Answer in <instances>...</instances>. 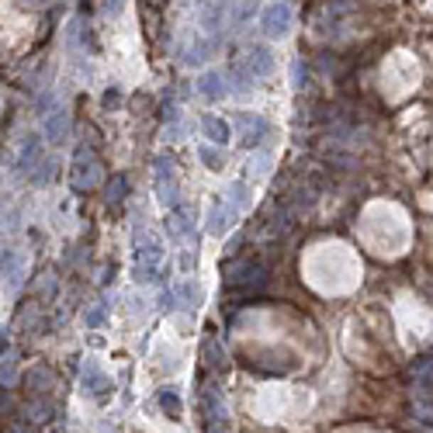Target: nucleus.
Here are the masks:
<instances>
[{"mask_svg":"<svg viewBox=\"0 0 433 433\" xmlns=\"http://www.w3.org/2000/svg\"><path fill=\"white\" fill-rule=\"evenodd\" d=\"M236 125L243 129V149H260V142L271 136V122L267 118H260V114H236Z\"/></svg>","mask_w":433,"mask_h":433,"instance_id":"obj_13","label":"nucleus"},{"mask_svg":"<svg viewBox=\"0 0 433 433\" xmlns=\"http://www.w3.org/2000/svg\"><path fill=\"white\" fill-rule=\"evenodd\" d=\"M160 305L166 309V312H173V309H177V292H163V295H160Z\"/></svg>","mask_w":433,"mask_h":433,"instance_id":"obj_36","label":"nucleus"},{"mask_svg":"<svg viewBox=\"0 0 433 433\" xmlns=\"http://www.w3.org/2000/svg\"><path fill=\"white\" fill-rule=\"evenodd\" d=\"M225 205H229L236 215H243L246 205H250V184H246V181H236V184L229 188V194H225Z\"/></svg>","mask_w":433,"mask_h":433,"instance_id":"obj_23","label":"nucleus"},{"mask_svg":"<svg viewBox=\"0 0 433 433\" xmlns=\"http://www.w3.org/2000/svg\"><path fill=\"white\" fill-rule=\"evenodd\" d=\"M156 402H160V409L170 416V419H181V412H184V406H181V395L173 392V388H163L160 395H156Z\"/></svg>","mask_w":433,"mask_h":433,"instance_id":"obj_28","label":"nucleus"},{"mask_svg":"<svg viewBox=\"0 0 433 433\" xmlns=\"http://www.w3.org/2000/svg\"><path fill=\"white\" fill-rule=\"evenodd\" d=\"M139 18H142V31L149 42L160 38V28H163V11L156 0H139Z\"/></svg>","mask_w":433,"mask_h":433,"instance_id":"obj_17","label":"nucleus"},{"mask_svg":"<svg viewBox=\"0 0 433 433\" xmlns=\"http://www.w3.org/2000/svg\"><path fill=\"white\" fill-rule=\"evenodd\" d=\"M177 295L184 298V305H198V298H201V292H198V284H194V281H184Z\"/></svg>","mask_w":433,"mask_h":433,"instance_id":"obj_33","label":"nucleus"},{"mask_svg":"<svg viewBox=\"0 0 433 433\" xmlns=\"http://www.w3.org/2000/svg\"><path fill=\"white\" fill-rule=\"evenodd\" d=\"M83 392H87L94 402H108L111 392H114V385H111V378L97 368V360H83Z\"/></svg>","mask_w":433,"mask_h":433,"instance_id":"obj_11","label":"nucleus"},{"mask_svg":"<svg viewBox=\"0 0 433 433\" xmlns=\"http://www.w3.org/2000/svg\"><path fill=\"white\" fill-rule=\"evenodd\" d=\"M55 166H59V163H55L53 156H42V160H38V166L28 173V181H31V184H53Z\"/></svg>","mask_w":433,"mask_h":433,"instance_id":"obj_26","label":"nucleus"},{"mask_svg":"<svg viewBox=\"0 0 433 433\" xmlns=\"http://www.w3.org/2000/svg\"><path fill=\"white\" fill-rule=\"evenodd\" d=\"M416 433H433V423H419V427H416Z\"/></svg>","mask_w":433,"mask_h":433,"instance_id":"obj_39","label":"nucleus"},{"mask_svg":"<svg viewBox=\"0 0 433 433\" xmlns=\"http://www.w3.org/2000/svg\"><path fill=\"white\" fill-rule=\"evenodd\" d=\"M201 360H205V368L215 371V375H225V371H229V351H225V343H222V336H218L215 329H208L205 340H201Z\"/></svg>","mask_w":433,"mask_h":433,"instance_id":"obj_12","label":"nucleus"},{"mask_svg":"<svg viewBox=\"0 0 433 433\" xmlns=\"http://www.w3.org/2000/svg\"><path fill=\"white\" fill-rule=\"evenodd\" d=\"M18 416L28 419L31 427H49L55 419H63V409L53 402V395H28L25 406L18 409Z\"/></svg>","mask_w":433,"mask_h":433,"instance_id":"obj_6","label":"nucleus"},{"mask_svg":"<svg viewBox=\"0 0 433 433\" xmlns=\"http://www.w3.org/2000/svg\"><path fill=\"white\" fill-rule=\"evenodd\" d=\"M105 191H108V205H114V208H118V205L129 198V177H125V173H114Z\"/></svg>","mask_w":433,"mask_h":433,"instance_id":"obj_25","label":"nucleus"},{"mask_svg":"<svg viewBox=\"0 0 433 433\" xmlns=\"http://www.w3.org/2000/svg\"><path fill=\"white\" fill-rule=\"evenodd\" d=\"M412 375H416V381H433V353H423L412 360Z\"/></svg>","mask_w":433,"mask_h":433,"instance_id":"obj_31","label":"nucleus"},{"mask_svg":"<svg viewBox=\"0 0 433 433\" xmlns=\"http://www.w3.org/2000/svg\"><path fill=\"white\" fill-rule=\"evenodd\" d=\"M201 136L208 139L212 146H225V142L232 139V129H229V122H225V118L205 114V118H201Z\"/></svg>","mask_w":433,"mask_h":433,"instance_id":"obj_19","label":"nucleus"},{"mask_svg":"<svg viewBox=\"0 0 433 433\" xmlns=\"http://www.w3.org/2000/svg\"><path fill=\"white\" fill-rule=\"evenodd\" d=\"M18 395L11 392V388H4L0 385V423H11V419H18Z\"/></svg>","mask_w":433,"mask_h":433,"instance_id":"obj_27","label":"nucleus"},{"mask_svg":"<svg viewBox=\"0 0 433 433\" xmlns=\"http://www.w3.org/2000/svg\"><path fill=\"white\" fill-rule=\"evenodd\" d=\"M46 139H49V142H55V146L70 139V114H66L63 108L49 111V118H46Z\"/></svg>","mask_w":433,"mask_h":433,"instance_id":"obj_20","label":"nucleus"},{"mask_svg":"<svg viewBox=\"0 0 433 433\" xmlns=\"http://www.w3.org/2000/svg\"><path fill=\"white\" fill-rule=\"evenodd\" d=\"M205 433H232L229 419H205Z\"/></svg>","mask_w":433,"mask_h":433,"instance_id":"obj_35","label":"nucleus"},{"mask_svg":"<svg viewBox=\"0 0 433 433\" xmlns=\"http://www.w3.org/2000/svg\"><path fill=\"white\" fill-rule=\"evenodd\" d=\"M0 277H7L11 288H18V281H21V253L18 250H4L0 253Z\"/></svg>","mask_w":433,"mask_h":433,"instance_id":"obj_22","label":"nucleus"},{"mask_svg":"<svg viewBox=\"0 0 433 433\" xmlns=\"http://www.w3.org/2000/svg\"><path fill=\"white\" fill-rule=\"evenodd\" d=\"M225 4H229V0H201V4H198V18H201V28H205V31L215 35L218 28H222Z\"/></svg>","mask_w":433,"mask_h":433,"instance_id":"obj_18","label":"nucleus"},{"mask_svg":"<svg viewBox=\"0 0 433 433\" xmlns=\"http://www.w3.org/2000/svg\"><path fill=\"white\" fill-rule=\"evenodd\" d=\"M191 232H194V212H191V205L177 201L166 215V236L170 240H188Z\"/></svg>","mask_w":433,"mask_h":433,"instance_id":"obj_14","label":"nucleus"},{"mask_svg":"<svg viewBox=\"0 0 433 433\" xmlns=\"http://www.w3.org/2000/svg\"><path fill=\"white\" fill-rule=\"evenodd\" d=\"M42 160V139L38 136H28V142L21 146V156H18V173H31Z\"/></svg>","mask_w":433,"mask_h":433,"instance_id":"obj_21","label":"nucleus"},{"mask_svg":"<svg viewBox=\"0 0 433 433\" xmlns=\"http://www.w3.org/2000/svg\"><path fill=\"white\" fill-rule=\"evenodd\" d=\"M198 156H201V163L208 166V170H222L225 166V153H222V146H198Z\"/></svg>","mask_w":433,"mask_h":433,"instance_id":"obj_30","label":"nucleus"},{"mask_svg":"<svg viewBox=\"0 0 433 433\" xmlns=\"http://www.w3.org/2000/svg\"><path fill=\"white\" fill-rule=\"evenodd\" d=\"M253 11H257V0H240V4H236V14H232V21H236V25H243V21L250 18V14H253Z\"/></svg>","mask_w":433,"mask_h":433,"instance_id":"obj_32","label":"nucleus"},{"mask_svg":"<svg viewBox=\"0 0 433 433\" xmlns=\"http://www.w3.org/2000/svg\"><path fill=\"white\" fill-rule=\"evenodd\" d=\"M163 267V240L153 232H142L136 240V281L149 284L156 281V274Z\"/></svg>","mask_w":433,"mask_h":433,"instance_id":"obj_4","label":"nucleus"},{"mask_svg":"<svg viewBox=\"0 0 433 433\" xmlns=\"http://www.w3.org/2000/svg\"><path fill=\"white\" fill-rule=\"evenodd\" d=\"M83 323L90 326V329H97V326L105 323V305H94V309H87V316H83Z\"/></svg>","mask_w":433,"mask_h":433,"instance_id":"obj_34","label":"nucleus"},{"mask_svg":"<svg viewBox=\"0 0 433 433\" xmlns=\"http://www.w3.org/2000/svg\"><path fill=\"white\" fill-rule=\"evenodd\" d=\"M250 153H253L250 163H246V166H250V177H264V173L271 170V153H267V149H250Z\"/></svg>","mask_w":433,"mask_h":433,"instance_id":"obj_29","label":"nucleus"},{"mask_svg":"<svg viewBox=\"0 0 433 433\" xmlns=\"http://www.w3.org/2000/svg\"><path fill=\"white\" fill-rule=\"evenodd\" d=\"M14 326H18L25 336H42V333H46V309H42V301H38V298L21 301L18 312H14Z\"/></svg>","mask_w":433,"mask_h":433,"instance_id":"obj_10","label":"nucleus"},{"mask_svg":"<svg viewBox=\"0 0 433 433\" xmlns=\"http://www.w3.org/2000/svg\"><path fill=\"white\" fill-rule=\"evenodd\" d=\"M55 385H59V375H55L46 360H38V364H31V368L21 371V388H25L28 395H53Z\"/></svg>","mask_w":433,"mask_h":433,"instance_id":"obj_7","label":"nucleus"},{"mask_svg":"<svg viewBox=\"0 0 433 433\" xmlns=\"http://www.w3.org/2000/svg\"><path fill=\"white\" fill-rule=\"evenodd\" d=\"M246 368L260 371V375H288L295 368L292 353H277V351H264V353H246L243 360Z\"/></svg>","mask_w":433,"mask_h":433,"instance_id":"obj_9","label":"nucleus"},{"mask_svg":"<svg viewBox=\"0 0 433 433\" xmlns=\"http://www.w3.org/2000/svg\"><path fill=\"white\" fill-rule=\"evenodd\" d=\"M229 90H232V87H229V77H225V73H218V70L201 73V80H198V94H201L205 101H222Z\"/></svg>","mask_w":433,"mask_h":433,"instance_id":"obj_16","label":"nucleus"},{"mask_svg":"<svg viewBox=\"0 0 433 433\" xmlns=\"http://www.w3.org/2000/svg\"><path fill=\"white\" fill-rule=\"evenodd\" d=\"M55 292H59V281H55V274L53 271H46V274H38L35 281H31V295L35 298H55Z\"/></svg>","mask_w":433,"mask_h":433,"instance_id":"obj_24","label":"nucleus"},{"mask_svg":"<svg viewBox=\"0 0 433 433\" xmlns=\"http://www.w3.org/2000/svg\"><path fill=\"white\" fill-rule=\"evenodd\" d=\"M271 70H274V53L267 46H246L243 53L236 55V66H232V80H236L232 90L253 87V80L267 77Z\"/></svg>","mask_w":433,"mask_h":433,"instance_id":"obj_2","label":"nucleus"},{"mask_svg":"<svg viewBox=\"0 0 433 433\" xmlns=\"http://www.w3.org/2000/svg\"><path fill=\"white\" fill-rule=\"evenodd\" d=\"M156 198H160L166 208H173L181 201V184H177V166L170 156L156 160Z\"/></svg>","mask_w":433,"mask_h":433,"instance_id":"obj_8","label":"nucleus"},{"mask_svg":"<svg viewBox=\"0 0 433 433\" xmlns=\"http://www.w3.org/2000/svg\"><path fill=\"white\" fill-rule=\"evenodd\" d=\"M101 177H105V166H101V156H97V149L87 142V146H77V153H73V166H70V188L73 194H87V191H94L101 184Z\"/></svg>","mask_w":433,"mask_h":433,"instance_id":"obj_3","label":"nucleus"},{"mask_svg":"<svg viewBox=\"0 0 433 433\" xmlns=\"http://www.w3.org/2000/svg\"><path fill=\"white\" fill-rule=\"evenodd\" d=\"M267 281H271V264L257 253H232L222 264V288L232 301L253 298Z\"/></svg>","mask_w":433,"mask_h":433,"instance_id":"obj_1","label":"nucleus"},{"mask_svg":"<svg viewBox=\"0 0 433 433\" xmlns=\"http://www.w3.org/2000/svg\"><path fill=\"white\" fill-rule=\"evenodd\" d=\"M105 11H108V14H118V11H122V0H105Z\"/></svg>","mask_w":433,"mask_h":433,"instance_id":"obj_38","label":"nucleus"},{"mask_svg":"<svg viewBox=\"0 0 433 433\" xmlns=\"http://www.w3.org/2000/svg\"><path fill=\"white\" fill-rule=\"evenodd\" d=\"M236 212L225 205V198H215L212 201V208H208V232L212 236H225L229 229H232V222H236Z\"/></svg>","mask_w":433,"mask_h":433,"instance_id":"obj_15","label":"nucleus"},{"mask_svg":"<svg viewBox=\"0 0 433 433\" xmlns=\"http://www.w3.org/2000/svg\"><path fill=\"white\" fill-rule=\"evenodd\" d=\"M7 351H11V333L0 329V357H7Z\"/></svg>","mask_w":433,"mask_h":433,"instance_id":"obj_37","label":"nucleus"},{"mask_svg":"<svg viewBox=\"0 0 433 433\" xmlns=\"http://www.w3.org/2000/svg\"><path fill=\"white\" fill-rule=\"evenodd\" d=\"M292 21H295V11H292L288 0H274L260 11V31L267 38H284L292 31Z\"/></svg>","mask_w":433,"mask_h":433,"instance_id":"obj_5","label":"nucleus"}]
</instances>
